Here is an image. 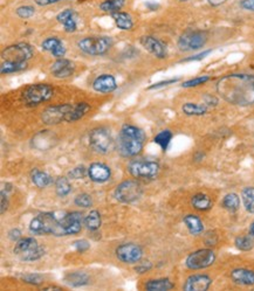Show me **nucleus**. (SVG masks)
<instances>
[{
  "label": "nucleus",
  "mask_w": 254,
  "mask_h": 291,
  "mask_svg": "<svg viewBox=\"0 0 254 291\" xmlns=\"http://www.w3.org/2000/svg\"><path fill=\"white\" fill-rule=\"evenodd\" d=\"M34 2L39 6H48V5H53V4L61 2V0H34Z\"/></svg>",
  "instance_id": "obj_52"
},
{
  "label": "nucleus",
  "mask_w": 254,
  "mask_h": 291,
  "mask_svg": "<svg viewBox=\"0 0 254 291\" xmlns=\"http://www.w3.org/2000/svg\"><path fill=\"white\" fill-rule=\"evenodd\" d=\"M7 207H9V200H7V193L5 191H2V209H0V213L4 214L6 212Z\"/></svg>",
  "instance_id": "obj_50"
},
{
  "label": "nucleus",
  "mask_w": 254,
  "mask_h": 291,
  "mask_svg": "<svg viewBox=\"0 0 254 291\" xmlns=\"http://www.w3.org/2000/svg\"><path fill=\"white\" fill-rule=\"evenodd\" d=\"M223 207L228 212H237L240 208V199L235 193H228L223 199Z\"/></svg>",
  "instance_id": "obj_33"
},
{
  "label": "nucleus",
  "mask_w": 254,
  "mask_h": 291,
  "mask_svg": "<svg viewBox=\"0 0 254 291\" xmlns=\"http://www.w3.org/2000/svg\"><path fill=\"white\" fill-rule=\"evenodd\" d=\"M141 45L143 46L144 49L153 54L154 56H156L157 59H165L168 55L167 47L163 42L158 40L155 37H151V35H144V37L141 38Z\"/></svg>",
  "instance_id": "obj_15"
},
{
  "label": "nucleus",
  "mask_w": 254,
  "mask_h": 291,
  "mask_svg": "<svg viewBox=\"0 0 254 291\" xmlns=\"http://www.w3.org/2000/svg\"><path fill=\"white\" fill-rule=\"evenodd\" d=\"M112 19H114L116 26L122 31H130L134 27V21L132 19V16L126 12H116L111 14Z\"/></svg>",
  "instance_id": "obj_27"
},
{
  "label": "nucleus",
  "mask_w": 254,
  "mask_h": 291,
  "mask_svg": "<svg viewBox=\"0 0 254 291\" xmlns=\"http://www.w3.org/2000/svg\"><path fill=\"white\" fill-rule=\"evenodd\" d=\"M240 7L245 11L254 12V0H241Z\"/></svg>",
  "instance_id": "obj_48"
},
{
  "label": "nucleus",
  "mask_w": 254,
  "mask_h": 291,
  "mask_svg": "<svg viewBox=\"0 0 254 291\" xmlns=\"http://www.w3.org/2000/svg\"><path fill=\"white\" fill-rule=\"evenodd\" d=\"M183 221H184L190 234H192V235H199V234H202L204 232V225L202 220H200L197 215L195 214L185 215Z\"/></svg>",
  "instance_id": "obj_25"
},
{
  "label": "nucleus",
  "mask_w": 254,
  "mask_h": 291,
  "mask_svg": "<svg viewBox=\"0 0 254 291\" xmlns=\"http://www.w3.org/2000/svg\"><path fill=\"white\" fill-rule=\"evenodd\" d=\"M88 173V171L86 170L84 166H76V168H74L70 170L68 172V177L72 179H82L86 177V175Z\"/></svg>",
  "instance_id": "obj_42"
},
{
  "label": "nucleus",
  "mask_w": 254,
  "mask_h": 291,
  "mask_svg": "<svg viewBox=\"0 0 254 291\" xmlns=\"http://www.w3.org/2000/svg\"><path fill=\"white\" fill-rule=\"evenodd\" d=\"M191 205L193 208L197 209V211L204 212V211H209V209L212 207V201H211L210 197H207L206 194L198 193L192 197Z\"/></svg>",
  "instance_id": "obj_29"
},
{
  "label": "nucleus",
  "mask_w": 254,
  "mask_h": 291,
  "mask_svg": "<svg viewBox=\"0 0 254 291\" xmlns=\"http://www.w3.org/2000/svg\"><path fill=\"white\" fill-rule=\"evenodd\" d=\"M93 88L97 93L109 94L112 93L117 88V84H116L115 77L110 75V74H102V75L97 76L94 80Z\"/></svg>",
  "instance_id": "obj_18"
},
{
  "label": "nucleus",
  "mask_w": 254,
  "mask_h": 291,
  "mask_svg": "<svg viewBox=\"0 0 254 291\" xmlns=\"http://www.w3.org/2000/svg\"><path fill=\"white\" fill-rule=\"evenodd\" d=\"M210 80V76H199V77H196V79H192V80H189L186 81L182 84L184 88H192V87H197V86H200V84H204L206 83L207 81Z\"/></svg>",
  "instance_id": "obj_43"
},
{
  "label": "nucleus",
  "mask_w": 254,
  "mask_h": 291,
  "mask_svg": "<svg viewBox=\"0 0 254 291\" xmlns=\"http://www.w3.org/2000/svg\"><path fill=\"white\" fill-rule=\"evenodd\" d=\"M90 110V105L88 104L86 102H80L77 104L73 105L70 111L68 112V115L66 117V122L72 123V122H76L87 115V112Z\"/></svg>",
  "instance_id": "obj_23"
},
{
  "label": "nucleus",
  "mask_w": 254,
  "mask_h": 291,
  "mask_svg": "<svg viewBox=\"0 0 254 291\" xmlns=\"http://www.w3.org/2000/svg\"><path fill=\"white\" fill-rule=\"evenodd\" d=\"M26 68H27V62L3 61L2 66H0V73H2L3 75H5V74L21 72V70H25Z\"/></svg>",
  "instance_id": "obj_32"
},
{
  "label": "nucleus",
  "mask_w": 254,
  "mask_h": 291,
  "mask_svg": "<svg viewBox=\"0 0 254 291\" xmlns=\"http://www.w3.org/2000/svg\"><path fill=\"white\" fill-rule=\"evenodd\" d=\"M56 20H58V23L63 25L67 33H73V32H75L77 30L76 13L75 11L72 9L63 10L62 12H60L58 16H56Z\"/></svg>",
  "instance_id": "obj_21"
},
{
  "label": "nucleus",
  "mask_w": 254,
  "mask_h": 291,
  "mask_svg": "<svg viewBox=\"0 0 254 291\" xmlns=\"http://www.w3.org/2000/svg\"><path fill=\"white\" fill-rule=\"evenodd\" d=\"M112 46V39L109 37H87L77 42V47L84 54L98 56L107 53Z\"/></svg>",
  "instance_id": "obj_6"
},
{
  "label": "nucleus",
  "mask_w": 254,
  "mask_h": 291,
  "mask_svg": "<svg viewBox=\"0 0 254 291\" xmlns=\"http://www.w3.org/2000/svg\"><path fill=\"white\" fill-rule=\"evenodd\" d=\"M31 179L32 183L37 187H39V189H45V187H47L53 183V178L51 176L38 169H34L31 172Z\"/></svg>",
  "instance_id": "obj_28"
},
{
  "label": "nucleus",
  "mask_w": 254,
  "mask_h": 291,
  "mask_svg": "<svg viewBox=\"0 0 254 291\" xmlns=\"http://www.w3.org/2000/svg\"><path fill=\"white\" fill-rule=\"evenodd\" d=\"M30 230L37 235L67 236L65 223H63V215L58 216L55 213L52 212L40 213L32 219Z\"/></svg>",
  "instance_id": "obj_3"
},
{
  "label": "nucleus",
  "mask_w": 254,
  "mask_h": 291,
  "mask_svg": "<svg viewBox=\"0 0 254 291\" xmlns=\"http://www.w3.org/2000/svg\"><path fill=\"white\" fill-rule=\"evenodd\" d=\"M179 2H182V3H184V2H189V0H179Z\"/></svg>",
  "instance_id": "obj_57"
},
{
  "label": "nucleus",
  "mask_w": 254,
  "mask_h": 291,
  "mask_svg": "<svg viewBox=\"0 0 254 291\" xmlns=\"http://www.w3.org/2000/svg\"><path fill=\"white\" fill-rule=\"evenodd\" d=\"M53 95H54V89L49 84H32L21 94V101L27 106H37L41 103L49 101L53 97Z\"/></svg>",
  "instance_id": "obj_4"
},
{
  "label": "nucleus",
  "mask_w": 254,
  "mask_h": 291,
  "mask_svg": "<svg viewBox=\"0 0 254 291\" xmlns=\"http://www.w3.org/2000/svg\"><path fill=\"white\" fill-rule=\"evenodd\" d=\"M217 93L227 103L239 106L254 104V74L226 75L217 82Z\"/></svg>",
  "instance_id": "obj_1"
},
{
  "label": "nucleus",
  "mask_w": 254,
  "mask_h": 291,
  "mask_svg": "<svg viewBox=\"0 0 254 291\" xmlns=\"http://www.w3.org/2000/svg\"><path fill=\"white\" fill-rule=\"evenodd\" d=\"M101 214L98 211H91L84 218V225H86V227L89 230H97L101 227Z\"/></svg>",
  "instance_id": "obj_35"
},
{
  "label": "nucleus",
  "mask_w": 254,
  "mask_h": 291,
  "mask_svg": "<svg viewBox=\"0 0 254 291\" xmlns=\"http://www.w3.org/2000/svg\"><path fill=\"white\" fill-rule=\"evenodd\" d=\"M178 81V79H171V80H167V81H162V82H158V83H155L154 86L149 87V89H157V88H161V87H165V86H169V84H172V83H176Z\"/></svg>",
  "instance_id": "obj_49"
},
{
  "label": "nucleus",
  "mask_w": 254,
  "mask_h": 291,
  "mask_svg": "<svg viewBox=\"0 0 254 291\" xmlns=\"http://www.w3.org/2000/svg\"><path fill=\"white\" fill-rule=\"evenodd\" d=\"M74 247L79 253H84L90 248V243L87 240H77L74 242Z\"/></svg>",
  "instance_id": "obj_44"
},
{
  "label": "nucleus",
  "mask_w": 254,
  "mask_h": 291,
  "mask_svg": "<svg viewBox=\"0 0 254 291\" xmlns=\"http://www.w3.org/2000/svg\"><path fill=\"white\" fill-rule=\"evenodd\" d=\"M203 99H204V104H205L206 106H209V108H211V106H216L218 104V98L216 96H213V95H210V94L204 95Z\"/></svg>",
  "instance_id": "obj_46"
},
{
  "label": "nucleus",
  "mask_w": 254,
  "mask_h": 291,
  "mask_svg": "<svg viewBox=\"0 0 254 291\" xmlns=\"http://www.w3.org/2000/svg\"><path fill=\"white\" fill-rule=\"evenodd\" d=\"M241 197L246 211L254 214V187H245L241 192Z\"/></svg>",
  "instance_id": "obj_36"
},
{
  "label": "nucleus",
  "mask_w": 254,
  "mask_h": 291,
  "mask_svg": "<svg viewBox=\"0 0 254 291\" xmlns=\"http://www.w3.org/2000/svg\"><path fill=\"white\" fill-rule=\"evenodd\" d=\"M41 48L46 52H49L56 59H61L66 54V47L63 42L56 37L47 38L41 44Z\"/></svg>",
  "instance_id": "obj_20"
},
{
  "label": "nucleus",
  "mask_w": 254,
  "mask_h": 291,
  "mask_svg": "<svg viewBox=\"0 0 254 291\" xmlns=\"http://www.w3.org/2000/svg\"><path fill=\"white\" fill-rule=\"evenodd\" d=\"M227 0H207V3H209L210 5L213 6V7H218V6L223 5V4H225Z\"/></svg>",
  "instance_id": "obj_53"
},
{
  "label": "nucleus",
  "mask_w": 254,
  "mask_h": 291,
  "mask_svg": "<svg viewBox=\"0 0 254 291\" xmlns=\"http://www.w3.org/2000/svg\"><path fill=\"white\" fill-rule=\"evenodd\" d=\"M212 284V279L207 275H192L186 279L183 289L186 291H205Z\"/></svg>",
  "instance_id": "obj_17"
},
{
  "label": "nucleus",
  "mask_w": 254,
  "mask_h": 291,
  "mask_svg": "<svg viewBox=\"0 0 254 291\" xmlns=\"http://www.w3.org/2000/svg\"><path fill=\"white\" fill-rule=\"evenodd\" d=\"M74 70H75L74 63L65 58L58 59L51 67L52 75L56 79H67V77L73 75Z\"/></svg>",
  "instance_id": "obj_16"
},
{
  "label": "nucleus",
  "mask_w": 254,
  "mask_h": 291,
  "mask_svg": "<svg viewBox=\"0 0 254 291\" xmlns=\"http://www.w3.org/2000/svg\"><path fill=\"white\" fill-rule=\"evenodd\" d=\"M232 281L240 285H254V270L238 268L231 271Z\"/></svg>",
  "instance_id": "obj_22"
},
{
  "label": "nucleus",
  "mask_w": 254,
  "mask_h": 291,
  "mask_svg": "<svg viewBox=\"0 0 254 291\" xmlns=\"http://www.w3.org/2000/svg\"><path fill=\"white\" fill-rule=\"evenodd\" d=\"M13 251L23 261H37L45 255L44 247H41L33 237L18 240Z\"/></svg>",
  "instance_id": "obj_5"
},
{
  "label": "nucleus",
  "mask_w": 254,
  "mask_h": 291,
  "mask_svg": "<svg viewBox=\"0 0 254 291\" xmlns=\"http://www.w3.org/2000/svg\"><path fill=\"white\" fill-rule=\"evenodd\" d=\"M146 138V132L142 129L125 124L119 131L117 143H116L118 154L123 157L137 156L142 151Z\"/></svg>",
  "instance_id": "obj_2"
},
{
  "label": "nucleus",
  "mask_w": 254,
  "mask_h": 291,
  "mask_svg": "<svg viewBox=\"0 0 254 291\" xmlns=\"http://www.w3.org/2000/svg\"><path fill=\"white\" fill-rule=\"evenodd\" d=\"M44 290H46V291H53V290L59 291V290H62V289L59 288V286H46Z\"/></svg>",
  "instance_id": "obj_55"
},
{
  "label": "nucleus",
  "mask_w": 254,
  "mask_h": 291,
  "mask_svg": "<svg viewBox=\"0 0 254 291\" xmlns=\"http://www.w3.org/2000/svg\"><path fill=\"white\" fill-rule=\"evenodd\" d=\"M9 237L12 241H14V242H17L18 240H20L21 239V232L19 229H12V230H10L9 232Z\"/></svg>",
  "instance_id": "obj_51"
},
{
  "label": "nucleus",
  "mask_w": 254,
  "mask_h": 291,
  "mask_svg": "<svg viewBox=\"0 0 254 291\" xmlns=\"http://www.w3.org/2000/svg\"><path fill=\"white\" fill-rule=\"evenodd\" d=\"M116 256L123 263L135 264L142 260L143 249L136 243H123L116 248Z\"/></svg>",
  "instance_id": "obj_13"
},
{
  "label": "nucleus",
  "mask_w": 254,
  "mask_h": 291,
  "mask_svg": "<svg viewBox=\"0 0 254 291\" xmlns=\"http://www.w3.org/2000/svg\"><path fill=\"white\" fill-rule=\"evenodd\" d=\"M17 16L21 18V19H28V18H32L35 13V9L31 5H23L19 6L17 9Z\"/></svg>",
  "instance_id": "obj_40"
},
{
  "label": "nucleus",
  "mask_w": 254,
  "mask_h": 291,
  "mask_svg": "<svg viewBox=\"0 0 254 291\" xmlns=\"http://www.w3.org/2000/svg\"><path fill=\"white\" fill-rule=\"evenodd\" d=\"M144 288L148 291H168L174 289L175 284L169 278H158L148 281Z\"/></svg>",
  "instance_id": "obj_26"
},
{
  "label": "nucleus",
  "mask_w": 254,
  "mask_h": 291,
  "mask_svg": "<svg viewBox=\"0 0 254 291\" xmlns=\"http://www.w3.org/2000/svg\"><path fill=\"white\" fill-rule=\"evenodd\" d=\"M74 202H75V205L79 206V207L88 208V207H90L91 205H93V199H91V197H90L89 194L81 193L79 195H76V198H75V200H74Z\"/></svg>",
  "instance_id": "obj_39"
},
{
  "label": "nucleus",
  "mask_w": 254,
  "mask_h": 291,
  "mask_svg": "<svg viewBox=\"0 0 254 291\" xmlns=\"http://www.w3.org/2000/svg\"><path fill=\"white\" fill-rule=\"evenodd\" d=\"M143 189L140 183L135 182V180H125L119 184L116 187L114 197L117 201L123 202V204H130L142 197Z\"/></svg>",
  "instance_id": "obj_10"
},
{
  "label": "nucleus",
  "mask_w": 254,
  "mask_h": 291,
  "mask_svg": "<svg viewBox=\"0 0 254 291\" xmlns=\"http://www.w3.org/2000/svg\"><path fill=\"white\" fill-rule=\"evenodd\" d=\"M212 52L211 49H207V51L205 52H203V53H199V54H197V55H193L191 56V58H188V59H184L183 60V62H190V61H198V60H202L204 58H206L207 55L210 54V53Z\"/></svg>",
  "instance_id": "obj_47"
},
{
  "label": "nucleus",
  "mask_w": 254,
  "mask_h": 291,
  "mask_svg": "<svg viewBox=\"0 0 254 291\" xmlns=\"http://www.w3.org/2000/svg\"><path fill=\"white\" fill-rule=\"evenodd\" d=\"M146 6H148V7H149L150 10H153V11L157 10L158 7H160V6L157 5V4H153V3H147V4H146Z\"/></svg>",
  "instance_id": "obj_54"
},
{
  "label": "nucleus",
  "mask_w": 254,
  "mask_h": 291,
  "mask_svg": "<svg viewBox=\"0 0 254 291\" xmlns=\"http://www.w3.org/2000/svg\"><path fill=\"white\" fill-rule=\"evenodd\" d=\"M216 261V254L211 249H199L186 257L185 265L191 270H198L212 265Z\"/></svg>",
  "instance_id": "obj_12"
},
{
  "label": "nucleus",
  "mask_w": 254,
  "mask_h": 291,
  "mask_svg": "<svg viewBox=\"0 0 254 291\" xmlns=\"http://www.w3.org/2000/svg\"><path fill=\"white\" fill-rule=\"evenodd\" d=\"M249 234L254 236V221L251 223V227H249Z\"/></svg>",
  "instance_id": "obj_56"
},
{
  "label": "nucleus",
  "mask_w": 254,
  "mask_h": 291,
  "mask_svg": "<svg viewBox=\"0 0 254 291\" xmlns=\"http://www.w3.org/2000/svg\"><path fill=\"white\" fill-rule=\"evenodd\" d=\"M128 171L134 178L154 179L160 172V164L154 161H147L144 158L134 159L129 163Z\"/></svg>",
  "instance_id": "obj_7"
},
{
  "label": "nucleus",
  "mask_w": 254,
  "mask_h": 291,
  "mask_svg": "<svg viewBox=\"0 0 254 291\" xmlns=\"http://www.w3.org/2000/svg\"><path fill=\"white\" fill-rule=\"evenodd\" d=\"M63 281L67 284L70 286H74V288H79V286L87 285L89 283V276H88L86 272L82 271H75V272H70V274L66 275Z\"/></svg>",
  "instance_id": "obj_24"
},
{
  "label": "nucleus",
  "mask_w": 254,
  "mask_h": 291,
  "mask_svg": "<svg viewBox=\"0 0 254 291\" xmlns=\"http://www.w3.org/2000/svg\"><path fill=\"white\" fill-rule=\"evenodd\" d=\"M72 104L53 105L42 111L41 119L47 125H56L61 122H66V117L72 109Z\"/></svg>",
  "instance_id": "obj_14"
},
{
  "label": "nucleus",
  "mask_w": 254,
  "mask_h": 291,
  "mask_svg": "<svg viewBox=\"0 0 254 291\" xmlns=\"http://www.w3.org/2000/svg\"><path fill=\"white\" fill-rule=\"evenodd\" d=\"M55 192L56 194L59 195V197H66V195H68L70 193V191H72V185H70L68 178H66V177H59L58 179L55 180Z\"/></svg>",
  "instance_id": "obj_34"
},
{
  "label": "nucleus",
  "mask_w": 254,
  "mask_h": 291,
  "mask_svg": "<svg viewBox=\"0 0 254 291\" xmlns=\"http://www.w3.org/2000/svg\"><path fill=\"white\" fill-rule=\"evenodd\" d=\"M209 35L205 31H186L178 39V48L182 52L198 51L206 45Z\"/></svg>",
  "instance_id": "obj_9"
},
{
  "label": "nucleus",
  "mask_w": 254,
  "mask_h": 291,
  "mask_svg": "<svg viewBox=\"0 0 254 291\" xmlns=\"http://www.w3.org/2000/svg\"><path fill=\"white\" fill-rule=\"evenodd\" d=\"M234 243H235V247L241 251H249V250H252L254 247V240L252 235L251 236H248V235L238 236L237 239H235Z\"/></svg>",
  "instance_id": "obj_38"
},
{
  "label": "nucleus",
  "mask_w": 254,
  "mask_h": 291,
  "mask_svg": "<svg viewBox=\"0 0 254 291\" xmlns=\"http://www.w3.org/2000/svg\"><path fill=\"white\" fill-rule=\"evenodd\" d=\"M151 268H153V264H151L149 261H143V262L140 261L135 267V270L136 272H139V274H143V272L149 271Z\"/></svg>",
  "instance_id": "obj_45"
},
{
  "label": "nucleus",
  "mask_w": 254,
  "mask_h": 291,
  "mask_svg": "<svg viewBox=\"0 0 254 291\" xmlns=\"http://www.w3.org/2000/svg\"><path fill=\"white\" fill-rule=\"evenodd\" d=\"M171 138H172V132H171L170 130H162L160 133L156 134V137H155L154 141L156 144L160 145L162 150L165 151L168 149L169 144H170Z\"/></svg>",
  "instance_id": "obj_37"
},
{
  "label": "nucleus",
  "mask_w": 254,
  "mask_h": 291,
  "mask_svg": "<svg viewBox=\"0 0 254 291\" xmlns=\"http://www.w3.org/2000/svg\"><path fill=\"white\" fill-rule=\"evenodd\" d=\"M125 0H103L100 4V10L105 13H116L124 6Z\"/></svg>",
  "instance_id": "obj_31"
},
{
  "label": "nucleus",
  "mask_w": 254,
  "mask_h": 291,
  "mask_svg": "<svg viewBox=\"0 0 254 291\" xmlns=\"http://www.w3.org/2000/svg\"><path fill=\"white\" fill-rule=\"evenodd\" d=\"M34 49L26 42H20L5 48L2 53L3 61L9 62H27L33 58Z\"/></svg>",
  "instance_id": "obj_11"
},
{
  "label": "nucleus",
  "mask_w": 254,
  "mask_h": 291,
  "mask_svg": "<svg viewBox=\"0 0 254 291\" xmlns=\"http://www.w3.org/2000/svg\"><path fill=\"white\" fill-rule=\"evenodd\" d=\"M89 145L97 154L107 155L114 150L115 141L105 127H96L89 133Z\"/></svg>",
  "instance_id": "obj_8"
},
{
  "label": "nucleus",
  "mask_w": 254,
  "mask_h": 291,
  "mask_svg": "<svg viewBox=\"0 0 254 291\" xmlns=\"http://www.w3.org/2000/svg\"><path fill=\"white\" fill-rule=\"evenodd\" d=\"M183 112L188 116H203L209 111V106L205 104H198V103L188 102L182 106Z\"/></svg>",
  "instance_id": "obj_30"
},
{
  "label": "nucleus",
  "mask_w": 254,
  "mask_h": 291,
  "mask_svg": "<svg viewBox=\"0 0 254 291\" xmlns=\"http://www.w3.org/2000/svg\"><path fill=\"white\" fill-rule=\"evenodd\" d=\"M21 279L25 283H28V284L32 285H40L44 283V276L39 275V274H27L21 276Z\"/></svg>",
  "instance_id": "obj_41"
},
{
  "label": "nucleus",
  "mask_w": 254,
  "mask_h": 291,
  "mask_svg": "<svg viewBox=\"0 0 254 291\" xmlns=\"http://www.w3.org/2000/svg\"><path fill=\"white\" fill-rule=\"evenodd\" d=\"M88 176L94 183H105L111 176L110 169L102 163H93L88 169Z\"/></svg>",
  "instance_id": "obj_19"
}]
</instances>
